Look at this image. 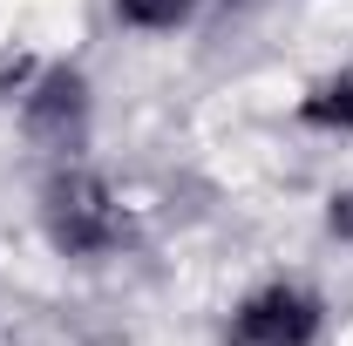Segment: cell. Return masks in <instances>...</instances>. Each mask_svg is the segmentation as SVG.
<instances>
[{
  "mask_svg": "<svg viewBox=\"0 0 353 346\" xmlns=\"http://www.w3.org/2000/svg\"><path fill=\"white\" fill-rule=\"evenodd\" d=\"M130 204L102 170H82L75 156L54 163L41 183V238L75 265H102L130 245Z\"/></svg>",
  "mask_w": 353,
  "mask_h": 346,
  "instance_id": "obj_1",
  "label": "cell"
},
{
  "mask_svg": "<svg viewBox=\"0 0 353 346\" xmlns=\"http://www.w3.org/2000/svg\"><path fill=\"white\" fill-rule=\"evenodd\" d=\"M14 123L21 136L54 156V163H68V156H82L88 130H95V95H88L82 68H68V61H41V75L28 82V95L14 102Z\"/></svg>",
  "mask_w": 353,
  "mask_h": 346,
  "instance_id": "obj_2",
  "label": "cell"
},
{
  "mask_svg": "<svg viewBox=\"0 0 353 346\" xmlns=\"http://www.w3.org/2000/svg\"><path fill=\"white\" fill-rule=\"evenodd\" d=\"M326 299L299 278H265L224 312V346H319Z\"/></svg>",
  "mask_w": 353,
  "mask_h": 346,
  "instance_id": "obj_3",
  "label": "cell"
},
{
  "mask_svg": "<svg viewBox=\"0 0 353 346\" xmlns=\"http://www.w3.org/2000/svg\"><path fill=\"white\" fill-rule=\"evenodd\" d=\"M299 130L312 136H353V68H340V75H319V82L299 95Z\"/></svg>",
  "mask_w": 353,
  "mask_h": 346,
  "instance_id": "obj_4",
  "label": "cell"
},
{
  "mask_svg": "<svg viewBox=\"0 0 353 346\" xmlns=\"http://www.w3.org/2000/svg\"><path fill=\"white\" fill-rule=\"evenodd\" d=\"M109 14L130 28V34H176V28H190V14H197V0H109Z\"/></svg>",
  "mask_w": 353,
  "mask_h": 346,
  "instance_id": "obj_5",
  "label": "cell"
},
{
  "mask_svg": "<svg viewBox=\"0 0 353 346\" xmlns=\"http://www.w3.org/2000/svg\"><path fill=\"white\" fill-rule=\"evenodd\" d=\"M326 238L353 245V183H340V190L326 197Z\"/></svg>",
  "mask_w": 353,
  "mask_h": 346,
  "instance_id": "obj_6",
  "label": "cell"
}]
</instances>
